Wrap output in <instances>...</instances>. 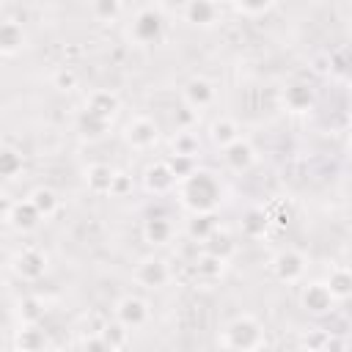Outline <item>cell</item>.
I'll list each match as a JSON object with an SVG mask.
<instances>
[{"mask_svg":"<svg viewBox=\"0 0 352 352\" xmlns=\"http://www.w3.org/2000/svg\"><path fill=\"white\" fill-rule=\"evenodd\" d=\"M223 182L209 168H198L176 187V201L190 214H217V206L223 204Z\"/></svg>","mask_w":352,"mask_h":352,"instance_id":"cell-1","label":"cell"},{"mask_svg":"<svg viewBox=\"0 0 352 352\" xmlns=\"http://www.w3.org/2000/svg\"><path fill=\"white\" fill-rule=\"evenodd\" d=\"M217 344L226 352H264L267 330L253 314H239L223 324Z\"/></svg>","mask_w":352,"mask_h":352,"instance_id":"cell-2","label":"cell"},{"mask_svg":"<svg viewBox=\"0 0 352 352\" xmlns=\"http://www.w3.org/2000/svg\"><path fill=\"white\" fill-rule=\"evenodd\" d=\"M165 14H168V6H160V3L138 6L129 16L126 38L135 47H154L165 36Z\"/></svg>","mask_w":352,"mask_h":352,"instance_id":"cell-3","label":"cell"},{"mask_svg":"<svg viewBox=\"0 0 352 352\" xmlns=\"http://www.w3.org/2000/svg\"><path fill=\"white\" fill-rule=\"evenodd\" d=\"M121 138L132 151H154L162 140V129L151 116H132L124 121Z\"/></svg>","mask_w":352,"mask_h":352,"instance_id":"cell-4","label":"cell"},{"mask_svg":"<svg viewBox=\"0 0 352 352\" xmlns=\"http://www.w3.org/2000/svg\"><path fill=\"white\" fill-rule=\"evenodd\" d=\"M8 270H11L14 278H19L25 283H36V280H41L47 275L50 256H47V250H41L36 245H25L8 258Z\"/></svg>","mask_w":352,"mask_h":352,"instance_id":"cell-5","label":"cell"},{"mask_svg":"<svg viewBox=\"0 0 352 352\" xmlns=\"http://www.w3.org/2000/svg\"><path fill=\"white\" fill-rule=\"evenodd\" d=\"M270 272L278 283H286V286H294V283H302L305 272H308V258L305 253L294 250V248H286V250H278L270 261Z\"/></svg>","mask_w":352,"mask_h":352,"instance_id":"cell-6","label":"cell"},{"mask_svg":"<svg viewBox=\"0 0 352 352\" xmlns=\"http://www.w3.org/2000/svg\"><path fill=\"white\" fill-rule=\"evenodd\" d=\"M132 280L143 289L160 292L173 280V270L162 256H143L135 267H132Z\"/></svg>","mask_w":352,"mask_h":352,"instance_id":"cell-7","label":"cell"},{"mask_svg":"<svg viewBox=\"0 0 352 352\" xmlns=\"http://www.w3.org/2000/svg\"><path fill=\"white\" fill-rule=\"evenodd\" d=\"M41 223V214L36 212V206L28 198H16L11 201L8 195H3V226L16 231V234H30L36 231Z\"/></svg>","mask_w":352,"mask_h":352,"instance_id":"cell-8","label":"cell"},{"mask_svg":"<svg viewBox=\"0 0 352 352\" xmlns=\"http://www.w3.org/2000/svg\"><path fill=\"white\" fill-rule=\"evenodd\" d=\"M113 319L121 322L126 330H140L151 319V308L140 294H121L113 302Z\"/></svg>","mask_w":352,"mask_h":352,"instance_id":"cell-9","label":"cell"},{"mask_svg":"<svg viewBox=\"0 0 352 352\" xmlns=\"http://www.w3.org/2000/svg\"><path fill=\"white\" fill-rule=\"evenodd\" d=\"M223 6L220 3H212V0H190V3H182L176 8V14L192 25V28H201V30H209V28H217L223 22Z\"/></svg>","mask_w":352,"mask_h":352,"instance_id":"cell-10","label":"cell"},{"mask_svg":"<svg viewBox=\"0 0 352 352\" xmlns=\"http://www.w3.org/2000/svg\"><path fill=\"white\" fill-rule=\"evenodd\" d=\"M338 305V300L330 294L324 280H305L300 286V308L311 316H327L333 314Z\"/></svg>","mask_w":352,"mask_h":352,"instance_id":"cell-11","label":"cell"},{"mask_svg":"<svg viewBox=\"0 0 352 352\" xmlns=\"http://www.w3.org/2000/svg\"><path fill=\"white\" fill-rule=\"evenodd\" d=\"M214 99H217V88H214V82H212L209 77H204V74H195V77H190V80L182 85V102H184V107H187L190 113H204V110H209V107L214 104Z\"/></svg>","mask_w":352,"mask_h":352,"instance_id":"cell-12","label":"cell"},{"mask_svg":"<svg viewBox=\"0 0 352 352\" xmlns=\"http://www.w3.org/2000/svg\"><path fill=\"white\" fill-rule=\"evenodd\" d=\"M280 104L292 116H305V113H311L316 107V88L311 82H305V80H292L280 91Z\"/></svg>","mask_w":352,"mask_h":352,"instance_id":"cell-13","label":"cell"},{"mask_svg":"<svg viewBox=\"0 0 352 352\" xmlns=\"http://www.w3.org/2000/svg\"><path fill=\"white\" fill-rule=\"evenodd\" d=\"M140 182H143V190L148 192V195H170V192H176V187H179V179H176V173L170 170V165H168V160H154V162H148L146 165V170H143V176H140Z\"/></svg>","mask_w":352,"mask_h":352,"instance_id":"cell-14","label":"cell"},{"mask_svg":"<svg viewBox=\"0 0 352 352\" xmlns=\"http://www.w3.org/2000/svg\"><path fill=\"white\" fill-rule=\"evenodd\" d=\"M140 236L148 248H168L176 239V223L168 214H148L140 226Z\"/></svg>","mask_w":352,"mask_h":352,"instance_id":"cell-15","label":"cell"},{"mask_svg":"<svg viewBox=\"0 0 352 352\" xmlns=\"http://www.w3.org/2000/svg\"><path fill=\"white\" fill-rule=\"evenodd\" d=\"M223 162H226V168L231 173H248L258 162V151H256V146L248 138H239L236 143H231L223 151Z\"/></svg>","mask_w":352,"mask_h":352,"instance_id":"cell-16","label":"cell"},{"mask_svg":"<svg viewBox=\"0 0 352 352\" xmlns=\"http://www.w3.org/2000/svg\"><path fill=\"white\" fill-rule=\"evenodd\" d=\"M28 47V30L19 19H3L0 22V55L6 60L16 58Z\"/></svg>","mask_w":352,"mask_h":352,"instance_id":"cell-17","label":"cell"},{"mask_svg":"<svg viewBox=\"0 0 352 352\" xmlns=\"http://www.w3.org/2000/svg\"><path fill=\"white\" fill-rule=\"evenodd\" d=\"M116 168L104 165V162H91L82 170V182L88 187L91 195H113V182H116Z\"/></svg>","mask_w":352,"mask_h":352,"instance_id":"cell-18","label":"cell"},{"mask_svg":"<svg viewBox=\"0 0 352 352\" xmlns=\"http://www.w3.org/2000/svg\"><path fill=\"white\" fill-rule=\"evenodd\" d=\"M85 110H91V113H96V116H102L104 121L113 124V118H116L118 110H121V99H118V94L110 91V88H94V91L85 96Z\"/></svg>","mask_w":352,"mask_h":352,"instance_id":"cell-19","label":"cell"},{"mask_svg":"<svg viewBox=\"0 0 352 352\" xmlns=\"http://www.w3.org/2000/svg\"><path fill=\"white\" fill-rule=\"evenodd\" d=\"M206 138H209V143H212L214 148L226 151L231 143H236V140L242 138V129H239V124H236L234 118L220 116V118H214V121L206 126Z\"/></svg>","mask_w":352,"mask_h":352,"instance_id":"cell-20","label":"cell"},{"mask_svg":"<svg viewBox=\"0 0 352 352\" xmlns=\"http://www.w3.org/2000/svg\"><path fill=\"white\" fill-rule=\"evenodd\" d=\"M14 352H50V336L38 324H19L14 333Z\"/></svg>","mask_w":352,"mask_h":352,"instance_id":"cell-21","label":"cell"},{"mask_svg":"<svg viewBox=\"0 0 352 352\" xmlns=\"http://www.w3.org/2000/svg\"><path fill=\"white\" fill-rule=\"evenodd\" d=\"M74 129L82 140H99L110 132V121H104L102 116H96L91 110H80L77 118H74Z\"/></svg>","mask_w":352,"mask_h":352,"instance_id":"cell-22","label":"cell"},{"mask_svg":"<svg viewBox=\"0 0 352 352\" xmlns=\"http://www.w3.org/2000/svg\"><path fill=\"white\" fill-rule=\"evenodd\" d=\"M270 226H272L270 212H267V209H258V206L248 209V212L239 217V231H242V236H248V239H261V236L270 231Z\"/></svg>","mask_w":352,"mask_h":352,"instance_id":"cell-23","label":"cell"},{"mask_svg":"<svg viewBox=\"0 0 352 352\" xmlns=\"http://www.w3.org/2000/svg\"><path fill=\"white\" fill-rule=\"evenodd\" d=\"M201 253H209V256H214V258H220V261H231V256L236 253V242H234V236H231V231L228 228H217L204 245H201Z\"/></svg>","mask_w":352,"mask_h":352,"instance_id":"cell-24","label":"cell"},{"mask_svg":"<svg viewBox=\"0 0 352 352\" xmlns=\"http://www.w3.org/2000/svg\"><path fill=\"white\" fill-rule=\"evenodd\" d=\"M28 201L36 206V212L41 214V220H52V217L60 212V195H58L52 187H47V184L30 190Z\"/></svg>","mask_w":352,"mask_h":352,"instance_id":"cell-25","label":"cell"},{"mask_svg":"<svg viewBox=\"0 0 352 352\" xmlns=\"http://www.w3.org/2000/svg\"><path fill=\"white\" fill-rule=\"evenodd\" d=\"M324 283H327V289H330V294L338 300V302H344V300H349L352 297V267H344V264H336L330 272H327V278H324Z\"/></svg>","mask_w":352,"mask_h":352,"instance_id":"cell-26","label":"cell"},{"mask_svg":"<svg viewBox=\"0 0 352 352\" xmlns=\"http://www.w3.org/2000/svg\"><path fill=\"white\" fill-rule=\"evenodd\" d=\"M22 170H25V154L16 146L3 143V148H0V176L6 182H14V179L22 176Z\"/></svg>","mask_w":352,"mask_h":352,"instance_id":"cell-27","label":"cell"},{"mask_svg":"<svg viewBox=\"0 0 352 352\" xmlns=\"http://www.w3.org/2000/svg\"><path fill=\"white\" fill-rule=\"evenodd\" d=\"M217 228H220L217 214H190V220H187V226H184V234H187L192 242L204 245Z\"/></svg>","mask_w":352,"mask_h":352,"instance_id":"cell-28","label":"cell"},{"mask_svg":"<svg viewBox=\"0 0 352 352\" xmlns=\"http://www.w3.org/2000/svg\"><path fill=\"white\" fill-rule=\"evenodd\" d=\"M192 272H195L198 280L214 283V280H220L226 275V261H220V258H214L209 253H198L195 261H192Z\"/></svg>","mask_w":352,"mask_h":352,"instance_id":"cell-29","label":"cell"},{"mask_svg":"<svg viewBox=\"0 0 352 352\" xmlns=\"http://www.w3.org/2000/svg\"><path fill=\"white\" fill-rule=\"evenodd\" d=\"M19 324H38L44 319V302L36 297V294H25L16 300V308H14Z\"/></svg>","mask_w":352,"mask_h":352,"instance_id":"cell-30","label":"cell"},{"mask_svg":"<svg viewBox=\"0 0 352 352\" xmlns=\"http://www.w3.org/2000/svg\"><path fill=\"white\" fill-rule=\"evenodd\" d=\"M201 151V138L192 132V129H176V135L170 138V154H179V157H198Z\"/></svg>","mask_w":352,"mask_h":352,"instance_id":"cell-31","label":"cell"},{"mask_svg":"<svg viewBox=\"0 0 352 352\" xmlns=\"http://www.w3.org/2000/svg\"><path fill=\"white\" fill-rule=\"evenodd\" d=\"M126 11H129V6H124L118 0H96V3H91V16L96 22H104V25L118 22Z\"/></svg>","mask_w":352,"mask_h":352,"instance_id":"cell-32","label":"cell"},{"mask_svg":"<svg viewBox=\"0 0 352 352\" xmlns=\"http://www.w3.org/2000/svg\"><path fill=\"white\" fill-rule=\"evenodd\" d=\"M129 333H132V330H126V327H124L121 322H116V319L102 322V327L96 330V336H99V338H104V341H107L113 349H118V352L129 344Z\"/></svg>","mask_w":352,"mask_h":352,"instance_id":"cell-33","label":"cell"},{"mask_svg":"<svg viewBox=\"0 0 352 352\" xmlns=\"http://www.w3.org/2000/svg\"><path fill=\"white\" fill-rule=\"evenodd\" d=\"M50 82L55 91L60 94H74L80 88V74L72 69V66H58L52 74H50Z\"/></svg>","mask_w":352,"mask_h":352,"instance_id":"cell-34","label":"cell"},{"mask_svg":"<svg viewBox=\"0 0 352 352\" xmlns=\"http://www.w3.org/2000/svg\"><path fill=\"white\" fill-rule=\"evenodd\" d=\"M278 3L272 0H264V3H231L228 11H234L236 16H245V19H256V16H267L270 11H275Z\"/></svg>","mask_w":352,"mask_h":352,"instance_id":"cell-35","label":"cell"},{"mask_svg":"<svg viewBox=\"0 0 352 352\" xmlns=\"http://www.w3.org/2000/svg\"><path fill=\"white\" fill-rule=\"evenodd\" d=\"M165 160H168V165H170V170L176 173V179H179V182H182V179H187L190 173H195V170H198V162H195L192 157H179V154H168Z\"/></svg>","mask_w":352,"mask_h":352,"instance_id":"cell-36","label":"cell"},{"mask_svg":"<svg viewBox=\"0 0 352 352\" xmlns=\"http://www.w3.org/2000/svg\"><path fill=\"white\" fill-rule=\"evenodd\" d=\"M132 190H135L132 176L124 173V170H118V173H116V182H113V198H126Z\"/></svg>","mask_w":352,"mask_h":352,"instance_id":"cell-37","label":"cell"},{"mask_svg":"<svg viewBox=\"0 0 352 352\" xmlns=\"http://www.w3.org/2000/svg\"><path fill=\"white\" fill-rule=\"evenodd\" d=\"M82 352H118V349H113L104 338H99V336L94 333V336L82 338Z\"/></svg>","mask_w":352,"mask_h":352,"instance_id":"cell-38","label":"cell"},{"mask_svg":"<svg viewBox=\"0 0 352 352\" xmlns=\"http://www.w3.org/2000/svg\"><path fill=\"white\" fill-rule=\"evenodd\" d=\"M311 63H314V72H316V74H327V72L333 69V58H330V55H316Z\"/></svg>","mask_w":352,"mask_h":352,"instance_id":"cell-39","label":"cell"},{"mask_svg":"<svg viewBox=\"0 0 352 352\" xmlns=\"http://www.w3.org/2000/svg\"><path fill=\"white\" fill-rule=\"evenodd\" d=\"M344 349H346V341L341 336H327V344L322 352H344Z\"/></svg>","mask_w":352,"mask_h":352,"instance_id":"cell-40","label":"cell"},{"mask_svg":"<svg viewBox=\"0 0 352 352\" xmlns=\"http://www.w3.org/2000/svg\"><path fill=\"white\" fill-rule=\"evenodd\" d=\"M289 352H316V349H314V346H308V344L302 341V344H297V346H292Z\"/></svg>","mask_w":352,"mask_h":352,"instance_id":"cell-41","label":"cell"},{"mask_svg":"<svg viewBox=\"0 0 352 352\" xmlns=\"http://www.w3.org/2000/svg\"><path fill=\"white\" fill-rule=\"evenodd\" d=\"M349 157H352V135H349Z\"/></svg>","mask_w":352,"mask_h":352,"instance_id":"cell-42","label":"cell"}]
</instances>
